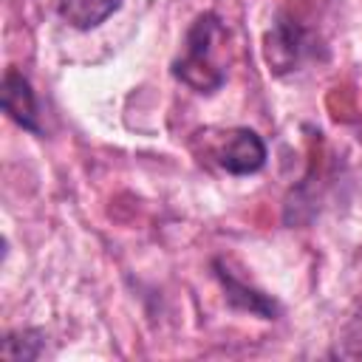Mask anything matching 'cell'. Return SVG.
Here are the masks:
<instances>
[{
  "label": "cell",
  "instance_id": "obj_1",
  "mask_svg": "<svg viewBox=\"0 0 362 362\" xmlns=\"http://www.w3.org/2000/svg\"><path fill=\"white\" fill-rule=\"evenodd\" d=\"M223 54H226V28L215 14L206 11L189 25L184 48L173 62V74L187 88L198 93H212L226 79Z\"/></svg>",
  "mask_w": 362,
  "mask_h": 362
},
{
  "label": "cell",
  "instance_id": "obj_2",
  "mask_svg": "<svg viewBox=\"0 0 362 362\" xmlns=\"http://www.w3.org/2000/svg\"><path fill=\"white\" fill-rule=\"evenodd\" d=\"M209 156L232 175H249L257 173L266 161V144L263 139L249 127H232L223 130L221 139L209 141Z\"/></svg>",
  "mask_w": 362,
  "mask_h": 362
},
{
  "label": "cell",
  "instance_id": "obj_3",
  "mask_svg": "<svg viewBox=\"0 0 362 362\" xmlns=\"http://www.w3.org/2000/svg\"><path fill=\"white\" fill-rule=\"evenodd\" d=\"M311 51V40L305 28L294 20H277L274 28L266 34V62L274 74L294 71L303 57Z\"/></svg>",
  "mask_w": 362,
  "mask_h": 362
},
{
  "label": "cell",
  "instance_id": "obj_4",
  "mask_svg": "<svg viewBox=\"0 0 362 362\" xmlns=\"http://www.w3.org/2000/svg\"><path fill=\"white\" fill-rule=\"evenodd\" d=\"M3 107H6V113H8L23 130L40 133L34 90H31L28 79H25L23 74H17L14 68L6 71V76H3Z\"/></svg>",
  "mask_w": 362,
  "mask_h": 362
},
{
  "label": "cell",
  "instance_id": "obj_5",
  "mask_svg": "<svg viewBox=\"0 0 362 362\" xmlns=\"http://www.w3.org/2000/svg\"><path fill=\"white\" fill-rule=\"evenodd\" d=\"M122 6V0H59V17L74 25V28H96L99 23H105L116 8Z\"/></svg>",
  "mask_w": 362,
  "mask_h": 362
},
{
  "label": "cell",
  "instance_id": "obj_6",
  "mask_svg": "<svg viewBox=\"0 0 362 362\" xmlns=\"http://www.w3.org/2000/svg\"><path fill=\"white\" fill-rule=\"evenodd\" d=\"M42 354V334L40 331H11L6 334L3 345H0V356L8 362H20V359H37Z\"/></svg>",
  "mask_w": 362,
  "mask_h": 362
},
{
  "label": "cell",
  "instance_id": "obj_7",
  "mask_svg": "<svg viewBox=\"0 0 362 362\" xmlns=\"http://www.w3.org/2000/svg\"><path fill=\"white\" fill-rule=\"evenodd\" d=\"M218 274H221V280H223L226 297H229L235 305L249 308V311H255V314H260V317H272V314H274V303H272V300H266L263 294H257V291L246 288V286H243V283H238L229 272H218Z\"/></svg>",
  "mask_w": 362,
  "mask_h": 362
},
{
  "label": "cell",
  "instance_id": "obj_8",
  "mask_svg": "<svg viewBox=\"0 0 362 362\" xmlns=\"http://www.w3.org/2000/svg\"><path fill=\"white\" fill-rule=\"evenodd\" d=\"M334 354L342 356V359H362V308H359V314H354L345 322V328H342V334L337 339Z\"/></svg>",
  "mask_w": 362,
  "mask_h": 362
}]
</instances>
